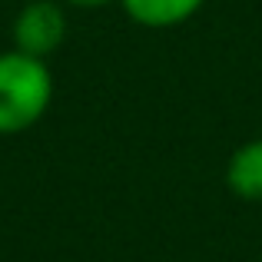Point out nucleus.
<instances>
[{
    "label": "nucleus",
    "instance_id": "obj_2",
    "mask_svg": "<svg viewBox=\"0 0 262 262\" xmlns=\"http://www.w3.org/2000/svg\"><path fill=\"white\" fill-rule=\"evenodd\" d=\"M67 37V17L57 0H33L13 20V50L47 60Z\"/></svg>",
    "mask_w": 262,
    "mask_h": 262
},
{
    "label": "nucleus",
    "instance_id": "obj_5",
    "mask_svg": "<svg viewBox=\"0 0 262 262\" xmlns=\"http://www.w3.org/2000/svg\"><path fill=\"white\" fill-rule=\"evenodd\" d=\"M63 4H70V7H83V10H100V7L113 4V0H63Z\"/></svg>",
    "mask_w": 262,
    "mask_h": 262
},
{
    "label": "nucleus",
    "instance_id": "obj_4",
    "mask_svg": "<svg viewBox=\"0 0 262 262\" xmlns=\"http://www.w3.org/2000/svg\"><path fill=\"white\" fill-rule=\"evenodd\" d=\"M226 183L239 199H262V140H252L232 153Z\"/></svg>",
    "mask_w": 262,
    "mask_h": 262
},
{
    "label": "nucleus",
    "instance_id": "obj_1",
    "mask_svg": "<svg viewBox=\"0 0 262 262\" xmlns=\"http://www.w3.org/2000/svg\"><path fill=\"white\" fill-rule=\"evenodd\" d=\"M53 100V77L47 60L30 53H0V136L30 129Z\"/></svg>",
    "mask_w": 262,
    "mask_h": 262
},
{
    "label": "nucleus",
    "instance_id": "obj_3",
    "mask_svg": "<svg viewBox=\"0 0 262 262\" xmlns=\"http://www.w3.org/2000/svg\"><path fill=\"white\" fill-rule=\"evenodd\" d=\"M203 4L206 0H120L129 20H136L140 27H153V30L186 24L189 17L199 13Z\"/></svg>",
    "mask_w": 262,
    "mask_h": 262
}]
</instances>
